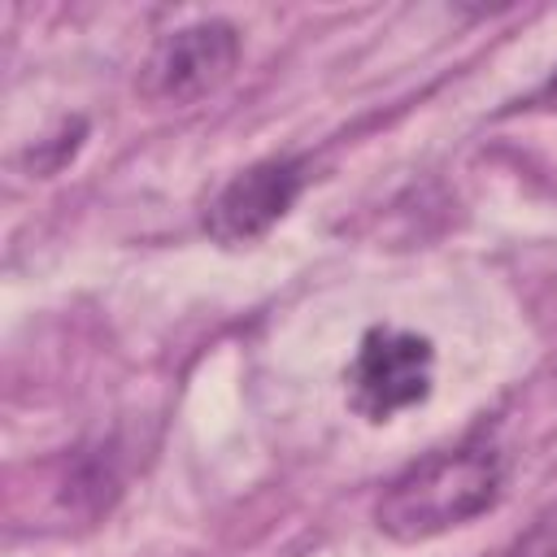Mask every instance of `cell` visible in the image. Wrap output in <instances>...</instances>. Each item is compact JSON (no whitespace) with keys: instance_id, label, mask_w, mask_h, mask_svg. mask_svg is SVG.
Instances as JSON below:
<instances>
[{"instance_id":"1","label":"cell","mask_w":557,"mask_h":557,"mask_svg":"<svg viewBox=\"0 0 557 557\" xmlns=\"http://www.w3.org/2000/svg\"><path fill=\"white\" fill-rule=\"evenodd\" d=\"M500 457L487 444H457L405 466L374 500V527L396 544H422L500 500Z\"/></svg>"},{"instance_id":"2","label":"cell","mask_w":557,"mask_h":557,"mask_svg":"<svg viewBox=\"0 0 557 557\" xmlns=\"http://www.w3.org/2000/svg\"><path fill=\"white\" fill-rule=\"evenodd\" d=\"M435 379V348L418 331L370 326L344 370L348 405L366 422H387L400 409H413L431 396Z\"/></svg>"},{"instance_id":"3","label":"cell","mask_w":557,"mask_h":557,"mask_svg":"<svg viewBox=\"0 0 557 557\" xmlns=\"http://www.w3.org/2000/svg\"><path fill=\"white\" fill-rule=\"evenodd\" d=\"M235 61L239 30L222 17H205L157 39V48L144 61L139 91L157 104H196L235 74Z\"/></svg>"},{"instance_id":"4","label":"cell","mask_w":557,"mask_h":557,"mask_svg":"<svg viewBox=\"0 0 557 557\" xmlns=\"http://www.w3.org/2000/svg\"><path fill=\"white\" fill-rule=\"evenodd\" d=\"M300 187H305V161L300 157H265V161H252L248 170H239L209 200L205 231L218 244H226V248L252 244V239H261L296 205Z\"/></svg>"},{"instance_id":"5","label":"cell","mask_w":557,"mask_h":557,"mask_svg":"<svg viewBox=\"0 0 557 557\" xmlns=\"http://www.w3.org/2000/svg\"><path fill=\"white\" fill-rule=\"evenodd\" d=\"M509 557H557V527H553V522H540L535 531H527V535L509 548Z\"/></svg>"},{"instance_id":"6","label":"cell","mask_w":557,"mask_h":557,"mask_svg":"<svg viewBox=\"0 0 557 557\" xmlns=\"http://www.w3.org/2000/svg\"><path fill=\"white\" fill-rule=\"evenodd\" d=\"M531 104H535V109H544V113H557V74H553V78L531 96Z\"/></svg>"}]
</instances>
